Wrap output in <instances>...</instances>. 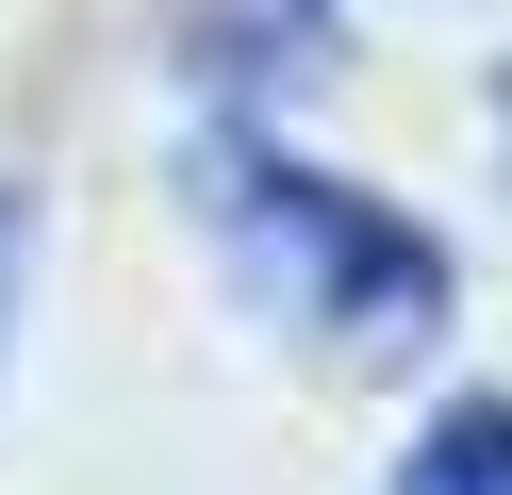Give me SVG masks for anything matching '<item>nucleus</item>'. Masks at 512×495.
Masks as SVG:
<instances>
[{
    "mask_svg": "<svg viewBox=\"0 0 512 495\" xmlns=\"http://www.w3.org/2000/svg\"><path fill=\"white\" fill-rule=\"evenodd\" d=\"M397 495H512V396L430 413V429H413V462H397Z\"/></svg>",
    "mask_w": 512,
    "mask_h": 495,
    "instance_id": "nucleus-2",
    "label": "nucleus"
},
{
    "mask_svg": "<svg viewBox=\"0 0 512 495\" xmlns=\"http://www.w3.org/2000/svg\"><path fill=\"white\" fill-rule=\"evenodd\" d=\"M215 231H232L248 297H265L281 330H331V347H413V330L446 314V248L413 215H380L364 182H331V165H281V149H215Z\"/></svg>",
    "mask_w": 512,
    "mask_h": 495,
    "instance_id": "nucleus-1",
    "label": "nucleus"
},
{
    "mask_svg": "<svg viewBox=\"0 0 512 495\" xmlns=\"http://www.w3.org/2000/svg\"><path fill=\"white\" fill-rule=\"evenodd\" d=\"M0 264H17V231H0Z\"/></svg>",
    "mask_w": 512,
    "mask_h": 495,
    "instance_id": "nucleus-3",
    "label": "nucleus"
}]
</instances>
